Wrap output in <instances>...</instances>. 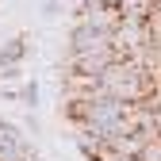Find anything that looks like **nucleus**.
<instances>
[{
  "instance_id": "f257e3e1",
  "label": "nucleus",
  "mask_w": 161,
  "mask_h": 161,
  "mask_svg": "<svg viewBox=\"0 0 161 161\" xmlns=\"http://www.w3.org/2000/svg\"><path fill=\"white\" fill-rule=\"evenodd\" d=\"M161 80L134 58H115V62L100 73V92H108L123 104H150Z\"/></svg>"
},
{
  "instance_id": "f03ea898",
  "label": "nucleus",
  "mask_w": 161,
  "mask_h": 161,
  "mask_svg": "<svg viewBox=\"0 0 161 161\" xmlns=\"http://www.w3.org/2000/svg\"><path fill=\"white\" fill-rule=\"evenodd\" d=\"M96 50H115L108 31H96L88 23H77L69 31V54H96Z\"/></svg>"
},
{
  "instance_id": "7ed1b4c3",
  "label": "nucleus",
  "mask_w": 161,
  "mask_h": 161,
  "mask_svg": "<svg viewBox=\"0 0 161 161\" xmlns=\"http://www.w3.org/2000/svg\"><path fill=\"white\" fill-rule=\"evenodd\" d=\"M157 4L161 0H119V12H123V19H142V23H150L157 15Z\"/></svg>"
},
{
  "instance_id": "20e7f679",
  "label": "nucleus",
  "mask_w": 161,
  "mask_h": 161,
  "mask_svg": "<svg viewBox=\"0 0 161 161\" xmlns=\"http://www.w3.org/2000/svg\"><path fill=\"white\" fill-rule=\"evenodd\" d=\"M23 54H27V38L19 35V38H12V42L0 46V65H19V62H23Z\"/></svg>"
}]
</instances>
